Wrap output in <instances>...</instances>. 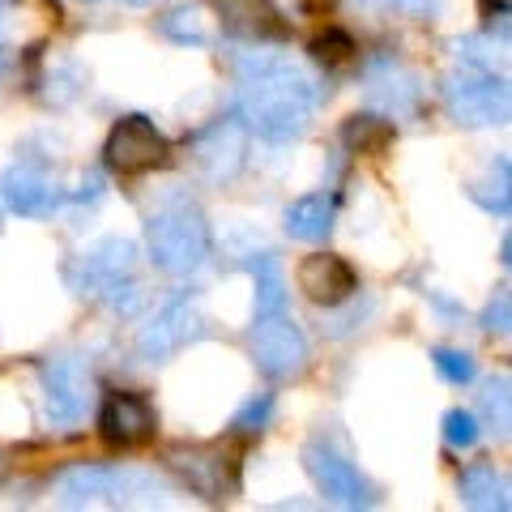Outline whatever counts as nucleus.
<instances>
[{"instance_id": "nucleus-24", "label": "nucleus", "mask_w": 512, "mask_h": 512, "mask_svg": "<svg viewBox=\"0 0 512 512\" xmlns=\"http://www.w3.org/2000/svg\"><path fill=\"white\" fill-rule=\"evenodd\" d=\"M355 39L346 35V30H325V35H316L312 39V56L320 60V64H329V69H342V64H350L355 60Z\"/></svg>"}, {"instance_id": "nucleus-29", "label": "nucleus", "mask_w": 512, "mask_h": 512, "mask_svg": "<svg viewBox=\"0 0 512 512\" xmlns=\"http://www.w3.org/2000/svg\"><path fill=\"white\" fill-rule=\"evenodd\" d=\"M483 329H487V333H500V338L508 333V291H500V295H495V299L487 303V312H483Z\"/></svg>"}, {"instance_id": "nucleus-2", "label": "nucleus", "mask_w": 512, "mask_h": 512, "mask_svg": "<svg viewBox=\"0 0 512 512\" xmlns=\"http://www.w3.org/2000/svg\"><path fill=\"white\" fill-rule=\"evenodd\" d=\"M69 286L82 299L107 303L111 312H137L141 308V282H137V244L133 239H103L90 252H82L69 265Z\"/></svg>"}, {"instance_id": "nucleus-30", "label": "nucleus", "mask_w": 512, "mask_h": 512, "mask_svg": "<svg viewBox=\"0 0 512 512\" xmlns=\"http://www.w3.org/2000/svg\"><path fill=\"white\" fill-rule=\"evenodd\" d=\"M393 9H402V13H431L440 5V0H389Z\"/></svg>"}, {"instance_id": "nucleus-11", "label": "nucleus", "mask_w": 512, "mask_h": 512, "mask_svg": "<svg viewBox=\"0 0 512 512\" xmlns=\"http://www.w3.org/2000/svg\"><path fill=\"white\" fill-rule=\"evenodd\" d=\"M303 466H308V474L316 478V487L325 491L333 504H342V508H367V504H372V487H367V478L350 466L338 448L308 444Z\"/></svg>"}, {"instance_id": "nucleus-22", "label": "nucleus", "mask_w": 512, "mask_h": 512, "mask_svg": "<svg viewBox=\"0 0 512 512\" xmlns=\"http://www.w3.org/2000/svg\"><path fill=\"white\" fill-rule=\"evenodd\" d=\"M158 30H163L167 39L175 43H192V47H201V43H210V26H205V13L197 5H184V9H171L163 22H158Z\"/></svg>"}, {"instance_id": "nucleus-31", "label": "nucleus", "mask_w": 512, "mask_h": 512, "mask_svg": "<svg viewBox=\"0 0 512 512\" xmlns=\"http://www.w3.org/2000/svg\"><path fill=\"white\" fill-rule=\"evenodd\" d=\"M128 5H154V0H128Z\"/></svg>"}, {"instance_id": "nucleus-26", "label": "nucleus", "mask_w": 512, "mask_h": 512, "mask_svg": "<svg viewBox=\"0 0 512 512\" xmlns=\"http://www.w3.org/2000/svg\"><path fill=\"white\" fill-rule=\"evenodd\" d=\"M478 436H483V431H478V419L470 410H448L444 414V440L453 448H474Z\"/></svg>"}, {"instance_id": "nucleus-21", "label": "nucleus", "mask_w": 512, "mask_h": 512, "mask_svg": "<svg viewBox=\"0 0 512 512\" xmlns=\"http://www.w3.org/2000/svg\"><path fill=\"white\" fill-rule=\"evenodd\" d=\"M252 278H256V312H282L286 308V282H282V265L274 252H252Z\"/></svg>"}, {"instance_id": "nucleus-19", "label": "nucleus", "mask_w": 512, "mask_h": 512, "mask_svg": "<svg viewBox=\"0 0 512 512\" xmlns=\"http://www.w3.org/2000/svg\"><path fill=\"white\" fill-rule=\"evenodd\" d=\"M461 504L466 508H508V474L487 466V461H474V466L461 470Z\"/></svg>"}, {"instance_id": "nucleus-10", "label": "nucleus", "mask_w": 512, "mask_h": 512, "mask_svg": "<svg viewBox=\"0 0 512 512\" xmlns=\"http://www.w3.org/2000/svg\"><path fill=\"white\" fill-rule=\"evenodd\" d=\"M141 478L120 466H77L56 478V495L64 508H94V504H124Z\"/></svg>"}, {"instance_id": "nucleus-28", "label": "nucleus", "mask_w": 512, "mask_h": 512, "mask_svg": "<svg viewBox=\"0 0 512 512\" xmlns=\"http://www.w3.org/2000/svg\"><path fill=\"white\" fill-rule=\"evenodd\" d=\"M269 419H274V397L261 393V397H252V402L235 414V431H244V436H248V431H265Z\"/></svg>"}, {"instance_id": "nucleus-12", "label": "nucleus", "mask_w": 512, "mask_h": 512, "mask_svg": "<svg viewBox=\"0 0 512 512\" xmlns=\"http://www.w3.org/2000/svg\"><path fill=\"white\" fill-rule=\"evenodd\" d=\"M158 431V414L137 393H107L99 410V436L111 448H137Z\"/></svg>"}, {"instance_id": "nucleus-7", "label": "nucleus", "mask_w": 512, "mask_h": 512, "mask_svg": "<svg viewBox=\"0 0 512 512\" xmlns=\"http://www.w3.org/2000/svg\"><path fill=\"white\" fill-rule=\"evenodd\" d=\"M167 466L184 478V483L205 495V500H222L227 491H235V457L222 444H192V448H171Z\"/></svg>"}, {"instance_id": "nucleus-14", "label": "nucleus", "mask_w": 512, "mask_h": 512, "mask_svg": "<svg viewBox=\"0 0 512 512\" xmlns=\"http://www.w3.org/2000/svg\"><path fill=\"white\" fill-rule=\"evenodd\" d=\"M0 192H5L9 210H18L22 218H47L64 201V192L39 167H9L5 180H0Z\"/></svg>"}, {"instance_id": "nucleus-20", "label": "nucleus", "mask_w": 512, "mask_h": 512, "mask_svg": "<svg viewBox=\"0 0 512 512\" xmlns=\"http://www.w3.org/2000/svg\"><path fill=\"white\" fill-rule=\"evenodd\" d=\"M393 124L389 120H380V116H367V111H363V116H350L346 124H342V146H350V150H355V154H384V150H389L393 146Z\"/></svg>"}, {"instance_id": "nucleus-5", "label": "nucleus", "mask_w": 512, "mask_h": 512, "mask_svg": "<svg viewBox=\"0 0 512 512\" xmlns=\"http://www.w3.org/2000/svg\"><path fill=\"white\" fill-rule=\"evenodd\" d=\"M252 359L269 380H291L308 367V338L291 316L282 312H256L252 333H248Z\"/></svg>"}, {"instance_id": "nucleus-15", "label": "nucleus", "mask_w": 512, "mask_h": 512, "mask_svg": "<svg viewBox=\"0 0 512 512\" xmlns=\"http://www.w3.org/2000/svg\"><path fill=\"white\" fill-rule=\"evenodd\" d=\"M197 163H201V171L210 175V180H231V175L244 167V133H239L235 120L214 124L210 133H201Z\"/></svg>"}, {"instance_id": "nucleus-6", "label": "nucleus", "mask_w": 512, "mask_h": 512, "mask_svg": "<svg viewBox=\"0 0 512 512\" xmlns=\"http://www.w3.org/2000/svg\"><path fill=\"white\" fill-rule=\"evenodd\" d=\"M103 154H107V167L111 171L141 175V171L163 167L171 146H167V137L154 128V120H146V116H124L116 128H111Z\"/></svg>"}, {"instance_id": "nucleus-17", "label": "nucleus", "mask_w": 512, "mask_h": 512, "mask_svg": "<svg viewBox=\"0 0 512 512\" xmlns=\"http://www.w3.org/2000/svg\"><path fill=\"white\" fill-rule=\"evenodd\" d=\"M367 94L384 107L393 111V116H414V107H419V82H414V73L397 69V64L380 60L372 73H367Z\"/></svg>"}, {"instance_id": "nucleus-3", "label": "nucleus", "mask_w": 512, "mask_h": 512, "mask_svg": "<svg viewBox=\"0 0 512 512\" xmlns=\"http://www.w3.org/2000/svg\"><path fill=\"white\" fill-rule=\"evenodd\" d=\"M146 244H150L154 269H163L171 278H188L210 261V227H205L197 205L188 201H175L150 218Z\"/></svg>"}, {"instance_id": "nucleus-9", "label": "nucleus", "mask_w": 512, "mask_h": 512, "mask_svg": "<svg viewBox=\"0 0 512 512\" xmlns=\"http://www.w3.org/2000/svg\"><path fill=\"white\" fill-rule=\"evenodd\" d=\"M201 338V316L188 299L167 303L163 312H154L146 325L137 329V355L146 363H167L175 350H184L188 342Z\"/></svg>"}, {"instance_id": "nucleus-1", "label": "nucleus", "mask_w": 512, "mask_h": 512, "mask_svg": "<svg viewBox=\"0 0 512 512\" xmlns=\"http://www.w3.org/2000/svg\"><path fill=\"white\" fill-rule=\"evenodd\" d=\"M320 86L308 69L282 56H248L239 64V116L265 141H291L312 124Z\"/></svg>"}, {"instance_id": "nucleus-13", "label": "nucleus", "mask_w": 512, "mask_h": 512, "mask_svg": "<svg viewBox=\"0 0 512 512\" xmlns=\"http://www.w3.org/2000/svg\"><path fill=\"white\" fill-rule=\"evenodd\" d=\"M295 282H299V291L308 295L312 303H325V308H338V303H346L350 295L359 291V274L342 261V256H333V252L308 256V261L299 265Z\"/></svg>"}, {"instance_id": "nucleus-25", "label": "nucleus", "mask_w": 512, "mask_h": 512, "mask_svg": "<svg viewBox=\"0 0 512 512\" xmlns=\"http://www.w3.org/2000/svg\"><path fill=\"white\" fill-rule=\"evenodd\" d=\"M483 414H487V423L495 436H508V376H495L487 389H483Z\"/></svg>"}, {"instance_id": "nucleus-23", "label": "nucleus", "mask_w": 512, "mask_h": 512, "mask_svg": "<svg viewBox=\"0 0 512 512\" xmlns=\"http://www.w3.org/2000/svg\"><path fill=\"white\" fill-rule=\"evenodd\" d=\"M470 197L483 205V210H491V214H508V163L500 158V167H491V175L487 180H478L474 188H470Z\"/></svg>"}, {"instance_id": "nucleus-18", "label": "nucleus", "mask_w": 512, "mask_h": 512, "mask_svg": "<svg viewBox=\"0 0 512 512\" xmlns=\"http://www.w3.org/2000/svg\"><path fill=\"white\" fill-rule=\"evenodd\" d=\"M218 18L231 35L244 39H278L286 35V26L278 22V13L265 0H218Z\"/></svg>"}, {"instance_id": "nucleus-8", "label": "nucleus", "mask_w": 512, "mask_h": 512, "mask_svg": "<svg viewBox=\"0 0 512 512\" xmlns=\"http://www.w3.org/2000/svg\"><path fill=\"white\" fill-rule=\"evenodd\" d=\"M90 397V372L77 359H52L43 367V414L52 427L82 423Z\"/></svg>"}, {"instance_id": "nucleus-4", "label": "nucleus", "mask_w": 512, "mask_h": 512, "mask_svg": "<svg viewBox=\"0 0 512 512\" xmlns=\"http://www.w3.org/2000/svg\"><path fill=\"white\" fill-rule=\"evenodd\" d=\"M444 107L448 116L466 128H487L508 120V82L491 69H474L461 64L457 73L444 77Z\"/></svg>"}, {"instance_id": "nucleus-32", "label": "nucleus", "mask_w": 512, "mask_h": 512, "mask_svg": "<svg viewBox=\"0 0 512 512\" xmlns=\"http://www.w3.org/2000/svg\"><path fill=\"white\" fill-rule=\"evenodd\" d=\"M495 5H500V9H508V0H495Z\"/></svg>"}, {"instance_id": "nucleus-27", "label": "nucleus", "mask_w": 512, "mask_h": 512, "mask_svg": "<svg viewBox=\"0 0 512 512\" xmlns=\"http://www.w3.org/2000/svg\"><path fill=\"white\" fill-rule=\"evenodd\" d=\"M436 372L448 380V384H470L474 380V355L470 350H436Z\"/></svg>"}, {"instance_id": "nucleus-16", "label": "nucleus", "mask_w": 512, "mask_h": 512, "mask_svg": "<svg viewBox=\"0 0 512 512\" xmlns=\"http://www.w3.org/2000/svg\"><path fill=\"white\" fill-rule=\"evenodd\" d=\"M333 218H338V197L333 192H308L286 205V235L303 239V244H320L333 231Z\"/></svg>"}]
</instances>
